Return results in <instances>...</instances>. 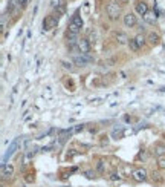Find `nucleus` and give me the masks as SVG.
<instances>
[{"mask_svg": "<svg viewBox=\"0 0 165 187\" xmlns=\"http://www.w3.org/2000/svg\"><path fill=\"white\" fill-rule=\"evenodd\" d=\"M106 12H107V15H109L112 20H116V19L119 17V6H118V3L110 2V3L106 6Z\"/></svg>", "mask_w": 165, "mask_h": 187, "instance_id": "1", "label": "nucleus"}, {"mask_svg": "<svg viewBox=\"0 0 165 187\" xmlns=\"http://www.w3.org/2000/svg\"><path fill=\"white\" fill-rule=\"evenodd\" d=\"M57 25H58V15H47V17H44V20H43V29H44V31H50V29H54Z\"/></svg>", "mask_w": 165, "mask_h": 187, "instance_id": "2", "label": "nucleus"}, {"mask_svg": "<svg viewBox=\"0 0 165 187\" xmlns=\"http://www.w3.org/2000/svg\"><path fill=\"white\" fill-rule=\"evenodd\" d=\"M77 46H78V49H80V52H81L82 55H89V52H90L89 39H80V40L77 42Z\"/></svg>", "mask_w": 165, "mask_h": 187, "instance_id": "3", "label": "nucleus"}, {"mask_svg": "<svg viewBox=\"0 0 165 187\" xmlns=\"http://www.w3.org/2000/svg\"><path fill=\"white\" fill-rule=\"evenodd\" d=\"M93 61V58L92 57H89V55H77V57H74V63L77 64V66H87V64H90Z\"/></svg>", "mask_w": 165, "mask_h": 187, "instance_id": "4", "label": "nucleus"}, {"mask_svg": "<svg viewBox=\"0 0 165 187\" xmlns=\"http://www.w3.org/2000/svg\"><path fill=\"white\" fill-rule=\"evenodd\" d=\"M136 15L135 14H131V12H127L125 15H124V25L127 26V28H133V26H136Z\"/></svg>", "mask_w": 165, "mask_h": 187, "instance_id": "5", "label": "nucleus"}, {"mask_svg": "<svg viewBox=\"0 0 165 187\" xmlns=\"http://www.w3.org/2000/svg\"><path fill=\"white\" fill-rule=\"evenodd\" d=\"M133 180L136 181H145L147 180V170L145 169H138L133 172Z\"/></svg>", "mask_w": 165, "mask_h": 187, "instance_id": "6", "label": "nucleus"}, {"mask_svg": "<svg viewBox=\"0 0 165 187\" xmlns=\"http://www.w3.org/2000/svg\"><path fill=\"white\" fill-rule=\"evenodd\" d=\"M136 12H138L139 15H145V14L148 12V5H147L145 2H138V3H136Z\"/></svg>", "mask_w": 165, "mask_h": 187, "instance_id": "7", "label": "nucleus"}, {"mask_svg": "<svg viewBox=\"0 0 165 187\" xmlns=\"http://www.w3.org/2000/svg\"><path fill=\"white\" fill-rule=\"evenodd\" d=\"M17 146H18V140L14 141V143L11 144V147H9V149L6 150V153H5V156H3V164H6V160H8V158H9V156H11V155H12V153L15 152Z\"/></svg>", "mask_w": 165, "mask_h": 187, "instance_id": "8", "label": "nucleus"}, {"mask_svg": "<svg viewBox=\"0 0 165 187\" xmlns=\"http://www.w3.org/2000/svg\"><path fill=\"white\" fill-rule=\"evenodd\" d=\"M147 40H148V43H150V45L156 46V45H159L161 37H159V34H158V32H150V34H148V37H147Z\"/></svg>", "mask_w": 165, "mask_h": 187, "instance_id": "9", "label": "nucleus"}, {"mask_svg": "<svg viewBox=\"0 0 165 187\" xmlns=\"http://www.w3.org/2000/svg\"><path fill=\"white\" fill-rule=\"evenodd\" d=\"M12 172H14V167H12V166H6V164H2V175H3V178H6V177H11V175H12Z\"/></svg>", "mask_w": 165, "mask_h": 187, "instance_id": "10", "label": "nucleus"}, {"mask_svg": "<svg viewBox=\"0 0 165 187\" xmlns=\"http://www.w3.org/2000/svg\"><path fill=\"white\" fill-rule=\"evenodd\" d=\"M70 23H74V25H75V26H78V28H82V19H81V15H80L78 12H75V14L72 15Z\"/></svg>", "mask_w": 165, "mask_h": 187, "instance_id": "11", "label": "nucleus"}, {"mask_svg": "<svg viewBox=\"0 0 165 187\" xmlns=\"http://www.w3.org/2000/svg\"><path fill=\"white\" fill-rule=\"evenodd\" d=\"M128 40H130V39H127V35L123 34V32H118V34H116V42H118V43L125 45V43H128Z\"/></svg>", "mask_w": 165, "mask_h": 187, "instance_id": "12", "label": "nucleus"}, {"mask_svg": "<svg viewBox=\"0 0 165 187\" xmlns=\"http://www.w3.org/2000/svg\"><path fill=\"white\" fill-rule=\"evenodd\" d=\"M144 19H145V22H147V23H150V25H153V23L156 22V15H155V14H151V12H147V14L144 15Z\"/></svg>", "mask_w": 165, "mask_h": 187, "instance_id": "13", "label": "nucleus"}, {"mask_svg": "<svg viewBox=\"0 0 165 187\" xmlns=\"http://www.w3.org/2000/svg\"><path fill=\"white\" fill-rule=\"evenodd\" d=\"M128 46H130V49H131L133 52H138V51H139V45L136 43L135 39H130V40H128Z\"/></svg>", "mask_w": 165, "mask_h": 187, "instance_id": "14", "label": "nucleus"}, {"mask_svg": "<svg viewBox=\"0 0 165 187\" xmlns=\"http://www.w3.org/2000/svg\"><path fill=\"white\" fill-rule=\"evenodd\" d=\"M135 40H136V43L139 45V48H142V45L145 43V37H144L142 34H138V35L135 37Z\"/></svg>", "mask_w": 165, "mask_h": 187, "instance_id": "15", "label": "nucleus"}, {"mask_svg": "<svg viewBox=\"0 0 165 187\" xmlns=\"http://www.w3.org/2000/svg\"><path fill=\"white\" fill-rule=\"evenodd\" d=\"M155 153H156V155H159V156H161V155H164V153H165V146H161V144H159V146H156V147H155Z\"/></svg>", "mask_w": 165, "mask_h": 187, "instance_id": "16", "label": "nucleus"}, {"mask_svg": "<svg viewBox=\"0 0 165 187\" xmlns=\"http://www.w3.org/2000/svg\"><path fill=\"white\" fill-rule=\"evenodd\" d=\"M17 3H18V8L25 9V8H28V5H29V0H17Z\"/></svg>", "mask_w": 165, "mask_h": 187, "instance_id": "17", "label": "nucleus"}, {"mask_svg": "<svg viewBox=\"0 0 165 187\" xmlns=\"http://www.w3.org/2000/svg\"><path fill=\"white\" fill-rule=\"evenodd\" d=\"M60 2H61V0H50V6H52V8H58V6H60Z\"/></svg>", "mask_w": 165, "mask_h": 187, "instance_id": "18", "label": "nucleus"}, {"mask_svg": "<svg viewBox=\"0 0 165 187\" xmlns=\"http://www.w3.org/2000/svg\"><path fill=\"white\" fill-rule=\"evenodd\" d=\"M158 166H159L161 169H165V158H159V161H158Z\"/></svg>", "mask_w": 165, "mask_h": 187, "instance_id": "19", "label": "nucleus"}, {"mask_svg": "<svg viewBox=\"0 0 165 187\" xmlns=\"http://www.w3.org/2000/svg\"><path fill=\"white\" fill-rule=\"evenodd\" d=\"M110 180L116 181V180H119V175H116V173H110Z\"/></svg>", "mask_w": 165, "mask_h": 187, "instance_id": "20", "label": "nucleus"}, {"mask_svg": "<svg viewBox=\"0 0 165 187\" xmlns=\"http://www.w3.org/2000/svg\"><path fill=\"white\" fill-rule=\"evenodd\" d=\"M63 66H64L66 69H69V71L72 69V64H70V63H66V61H63Z\"/></svg>", "mask_w": 165, "mask_h": 187, "instance_id": "21", "label": "nucleus"}, {"mask_svg": "<svg viewBox=\"0 0 165 187\" xmlns=\"http://www.w3.org/2000/svg\"><path fill=\"white\" fill-rule=\"evenodd\" d=\"M119 2H123V3H125V2H127V0H119Z\"/></svg>", "mask_w": 165, "mask_h": 187, "instance_id": "22", "label": "nucleus"}]
</instances>
